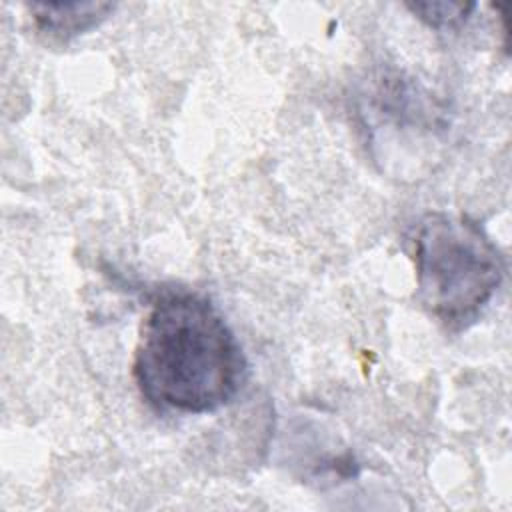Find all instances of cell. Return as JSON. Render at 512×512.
I'll use <instances>...</instances> for the list:
<instances>
[{
    "instance_id": "cell-1",
    "label": "cell",
    "mask_w": 512,
    "mask_h": 512,
    "mask_svg": "<svg viewBox=\"0 0 512 512\" xmlns=\"http://www.w3.org/2000/svg\"><path fill=\"white\" fill-rule=\"evenodd\" d=\"M132 376L154 408L206 414L238 396L248 362L236 334L206 296L166 290L142 324Z\"/></svg>"
},
{
    "instance_id": "cell-2",
    "label": "cell",
    "mask_w": 512,
    "mask_h": 512,
    "mask_svg": "<svg viewBox=\"0 0 512 512\" xmlns=\"http://www.w3.org/2000/svg\"><path fill=\"white\" fill-rule=\"evenodd\" d=\"M416 298L444 328L474 324L504 278V258L468 214L428 212L412 236Z\"/></svg>"
},
{
    "instance_id": "cell-3",
    "label": "cell",
    "mask_w": 512,
    "mask_h": 512,
    "mask_svg": "<svg viewBox=\"0 0 512 512\" xmlns=\"http://www.w3.org/2000/svg\"><path fill=\"white\" fill-rule=\"evenodd\" d=\"M360 116L370 146L382 150L376 160H388L392 148L414 144L418 150L436 146L448 130L438 102L412 78L398 72H380L360 96Z\"/></svg>"
},
{
    "instance_id": "cell-4",
    "label": "cell",
    "mask_w": 512,
    "mask_h": 512,
    "mask_svg": "<svg viewBox=\"0 0 512 512\" xmlns=\"http://www.w3.org/2000/svg\"><path fill=\"white\" fill-rule=\"evenodd\" d=\"M112 2H44L28 4L36 30L52 42H70L72 38L98 28L112 12Z\"/></svg>"
},
{
    "instance_id": "cell-5",
    "label": "cell",
    "mask_w": 512,
    "mask_h": 512,
    "mask_svg": "<svg viewBox=\"0 0 512 512\" xmlns=\"http://www.w3.org/2000/svg\"><path fill=\"white\" fill-rule=\"evenodd\" d=\"M406 8L420 18L424 24L436 30H452L466 24L472 10L476 8L474 2H450V0H438V2H408Z\"/></svg>"
}]
</instances>
